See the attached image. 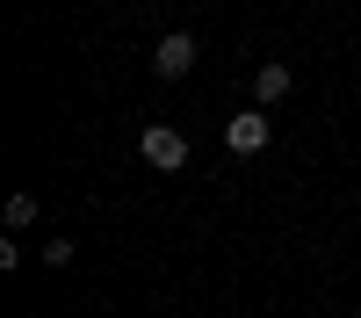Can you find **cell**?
Returning <instances> with one entry per match:
<instances>
[{"instance_id":"1","label":"cell","mask_w":361,"mask_h":318,"mask_svg":"<svg viewBox=\"0 0 361 318\" xmlns=\"http://www.w3.org/2000/svg\"><path fill=\"white\" fill-rule=\"evenodd\" d=\"M137 152H145V166L180 173V166H188V137H180L173 123H152V130H137Z\"/></svg>"},{"instance_id":"2","label":"cell","mask_w":361,"mask_h":318,"mask_svg":"<svg viewBox=\"0 0 361 318\" xmlns=\"http://www.w3.org/2000/svg\"><path fill=\"white\" fill-rule=\"evenodd\" d=\"M152 73H159V80H188V73H195V37H188V29H166V37H159Z\"/></svg>"},{"instance_id":"3","label":"cell","mask_w":361,"mask_h":318,"mask_svg":"<svg viewBox=\"0 0 361 318\" xmlns=\"http://www.w3.org/2000/svg\"><path fill=\"white\" fill-rule=\"evenodd\" d=\"M267 137H275V123H267V109H260V102H253V109H238L231 123H224V145H231V152H260Z\"/></svg>"},{"instance_id":"4","label":"cell","mask_w":361,"mask_h":318,"mask_svg":"<svg viewBox=\"0 0 361 318\" xmlns=\"http://www.w3.org/2000/svg\"><path fill=\"white\" fill-rule=\"evenodd\" d=\"M289 80H296L289 66H260V73H253V102H260V109H275V102L289 94Z\"/></svg>"},{"instance_id":"5","label":"cell","mask_w":361,"mask_h":318,"mask_svg":"<svg viewBox=\"0 0 361 318\" xmlns=\"http://www.w3.org/2000/svg\"><path fill=\"white\" fill-rule=\"evenodd\" d=\"M37 217V195H8V224H29Z\"/></svg>"}]
</instances>
